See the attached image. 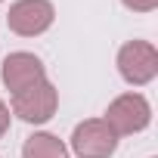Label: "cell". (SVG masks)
<instances>
[{"label": "cell", "mask_w": 158, "mask_h": 158, "mask_svg": "<svg viewBox=\"0 0 158 158\" xmlns=\"http://www.w3.org/2000/svg\"><path fill=\"white\" fill-rule=\"evenodd\" d=\"M118 74L130 87H146L158 74V50L149 40H127L118 50Z\"/></svg>", "instance_id": "7a4b0ae2"}, {"label": "cell", "mask_w": 158, "mask_h": 158, "mask_svg": "<svg viewBox=\"0 0 158 158\" xmlns=\"http://www.w3.org/2000/svg\"><path fill=\"white\" fill-rule=\"evenodd\" d=\"M121 3L127 10H133V13H152L158 6V0H121Z\"/></svg>", "instance_id": "ba28073f"}, {"label": "cell", "mask_w": 158, "mask_h": 158, "mask_svg": "<svg viewBox=\"0 0 158 158\" xmlns=\"http://www.w3.org/2000/svg\"><path fill=\"white\" fill-rule=\"evenodd\" d=\"M59 109V90L50 81H40L13 96V115L25 124H47Z\"/></svg>", "instance_id": "277c9868"}, {"label": "cell", "mask_w": 158, "mask_h": 158, "mask_svg": "<svg viewBox=\"0 0 158 158\" xmlns=\"http://www.w3.org/2000/svg\"><path fill=\"white\" fill-rule=\"evenodd\" d=\"M56 19V10L50 0H16L6 13V28L19 37H37L44 34Z\"/></svg>", "instance_id": "5b68a950"}, {"label": "cell", "mask_w": 158, "mask_h": 158, "mask_svg": "<svg viewBox=\"0 0 158 158\" xmlns=\"http://www.w3.org/2000/svg\"><path fill=\"white\" fill-rule=\"evenodd\" d=\"M0 81H3V84H6V90L16 96V93H22V90H28V87H34V84L47 81V68H44V62H40L34 53L19 50V53H10V56L3 59V68H0Z\"/></svg>", "instance_id": "8992f818"}, {"label": "cell", "mask_w": 158, "mask_h": 158, "mask_svg": "<svg viewBox=\"0 0 158 158\" xmlns=\"http://www.w3.org/2000/svg\"><path fill=\"white\" fill-rule=\"evenodd\" d=\"M22 158H68V146L56 133H31L22 146Z\"/></svg>", "instance_id": "52a82bcc"}, {"label": "cell", "mask_w": 158, "mask_h": 158, "mask_svg": "<svg viewBox=\"0 0 158 158\" xmlns=\"http://www.w3.org/2000/svg\"><path fill=\"white\" fill-rule=\"evenodd\" d=\"M10 118H13V115H10V106L0 99V139H3L6 130H10Z\"/></svg>", "instance_id": "9c48e42d"}, {"label": "cell", "mask_w": 158, "mask_h": 158, "mask_svg": "<svg viewBox=\"0 0 158 158\" xmlns=\"http://www.w3.org/2000/svg\"><path fill=\"white\" fill-rule=\"evenodd\" d=\"M118 149V136L102 118H87L71 130V152L77 158H112Z\"/></svg>", "instance_id": "3957f363"}, {"label": "cell", "mask_w": 158, "mask_h": 158, "mask_svg": "<svg viewBox=\"0 0 158 158\" xmlns=\"http://www.w3.org/2000/svg\"><path fill=\"white\" fill-rule=\"evenodd\" d=\"M0 3H3V0H0Z\"/></svg>", "instance_id": "30bf717a"}, {"label": "cell", "mask_w": 158, "mask_h": 158, "mask_svg": "<svg viewBox=\"0 0 158 158\" xmlns=\"http://www.w3.org/2000/svg\"><path fill=\"white\" fill-rule=\"evenodd\" d=\"M102 121L112 127L115 136H130V133H139L149 127L152 121V106L143 93H121L118 99L109 102Z\"/></svg>", "instance_id": "6da1fadb"}]
</instances>
